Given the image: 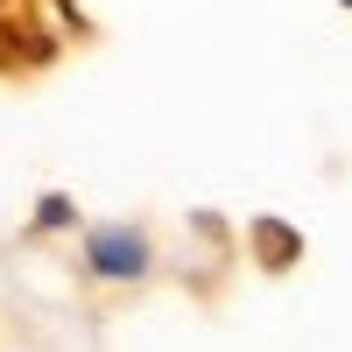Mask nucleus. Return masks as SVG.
<instances>
[{"instance_id":"f257e3e1","label":"nucleus","mask_w":352,"mask_h":352,"mask_svg":"<svg viewBox=\"0 0 352 352\" xmlns=\"http://www.w3.org/2000/svg\"><path fill=\"white\" fill-rule=\"evenodd\" d=\"M85 268L106 275V282H134L148 268V240H141L134 226H92L85 232Z\"/></svg>"}]
</instances>
